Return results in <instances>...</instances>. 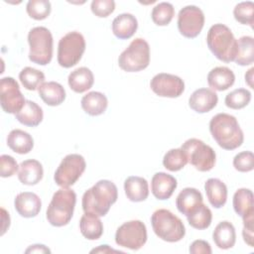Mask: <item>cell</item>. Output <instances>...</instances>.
Listing matches in <instances>:
<instances>
[{"mask_svg":"<svg viewBox=\"0 0 254 254\" xmlns=\"http://www.w3.org/2000/svg\"><path fill=\"white\" fill-rule=\"evenodd\" d=\"M118 198V190L114 183L108 180H100L88 189L82 195V209L96 215L105 216L111 205Z\"/></svg>","mask_w":254,"mask_h":254,"instance_id":"cell-1","label":"cell"},{"mask_svg":"<svg viewBox=\"0 0 254 254\" xmlns=\"http://www.w3.org/2000/svg\"><path fill=\"white\" fill-rule=\"evenodd\" d=\"M209 131L212 138L224 150H234L244 141L243 131L237 119L227 113H218L209 121Z\"/></svg>","mask_w":254,"mask_h":254,"instance_id":"cell-2","label":"cell"},{"mask_svg":"<svg viewBox=\"0 0 254 254\" xmlns=\"http://www.w3.org/2000/svg\"><path fill=\"white\" fill-rule=\"evenodd\" d=\"M206 44L213 56L221 62H234L237 54V40L224 24L212 25L206 35Z\"/></svg>","mask_w":254,"mask_h":254,"instance_id":"cell-3","label":"cell"},{"mask_svg":"<svg viewBox=\"0 0 254 254\" xmlns=\"http://www.w3.org/2000/svg\"><path fill=\"white\" fill-rule=\"evenodd\" d=\"M76 202V193L68 188L58 190L47 208L46 217L51 225L62 227L66 225L72 215Z\"/></svg>","mask_w":254,"mask_h":254,"instance_id":"cell-4","label":"cell"},{"mask_svg":"<svg viewBox=\"0 0 254 254\" xmlns=\"http://www.w3.org/2000/svg\"><path fill=\"white\" fill-rule=\"evenodd\" d=\"M151 224L155 234L167 242H178L186 234V228L181 218L169 209L155 210L151 216Z\"/></svg>","mask_w":254,"mask_h":254,"instance_id":"cell-5","label":"cell"},{"mask_svg":"<svg viewBox=\"0 0 254 254\" xmlns=\"http://www.w3.org/2000/svg\"><path fill=\"white\" fill-rule=\"evenodd\" d=\"M30 46L29 60L37 64L46 65L53 58V35L46 27H35L28 34Z\"/></svg>","mask_w":254,"mask_h":254,"instance_id":"cell-6","label":"cell"},{"mask_svg":"<svg viewBox=\"0 0 254 254\" xmlns=\"http://www.w3.org/2000/svg\"><path fill=\"white\" fill-rule=\"evenodd\" d=\"M150 64V47L146 40L136 38L118 58L119 67L127 72L145 69Z\"/></svg>","mask_w":254,"mask_h":254,"instance_id":"cell-7","label":"cell"},{"mask_svg":"<svg viewBox=\"0 0 254 254\" xmlns=\"http://www.w3.org/2000/svg\"><path fill=\"white\" fill-rule=\"evenodd\" d=\"M85 51V40L76 31L68 32L61 38L58 45V63L64 68L75 65Z\"/></svg>","mask_w":254,"mask_h":254,"instance_id":"cell-8","label":"cell"},{"mask_svg":"<svg viewBox=\"0 0 254 254\" xmlns=\"http://www.w3.org/2000/svg\"><path fill=\"white\" fill-rule=\"evenodd\" d=\"M181 149L185 152L188 163L199 172H208L215 165L216 155L214 150L199 139L190 138L187 140Z\"/></svg>","mask_w":254,"mask_h":254,"instance_id":"cell-9","label":"cell"},{"mask_svg":"<svg viewBox=\"0 0 254 254\" xmlns=\"http://www.w3.org/2000/svg\"><path fill=\"white\" fill-rule=\"evenodd\" d=\"M86 168L84 158L79 154L66 155L55 172L54 180L61 188H69L74 185Z\"/></svg>","mask_w":254,"mask_h":254,"instance_id":"cell-10","label":"cell"},{"mask_svg":"<svg viewBox=\"0 0 254 254\" xmlns=\"http://www.w3.org/2000/svg\"><path fill=\"white\" fill-rule=\"evenodd\" d=\"M147 241V228L141 220H130L120 225L115 233L117 245L131 250H139Z\"/></svg>","mask_w":254,"mask_h":254,"instance_id":"cell-11","label":"cell"},{"mask_svg":"<svg viewBox=\"0 0 254 254\" xmlns=\"http://www.w3.org/2000/svg\"><path fill=\"white\" fill-rule=\"evenodd\" d=\"M204 25V14L200 8L188 5L180 10L178 15V29L181 35L193 39L199 35Z\"/></svg>","mask_w":254,"mask_h":254,"instance_id":"cell-12","label":"cell"},{"mask_svg":"<svg viewBox=\"0 0 254 254\" xmlns=\"http://www.w3.org/2000/svg\"><path fill=\"white\" fill-rule=\"evenodd\" d=\"M26 99L16 79L10 76L1 78L0 103L3 111L9 114H16L23 108Z\"/></svg>","mask_w":254,"mask_h":254,"instance_id":"cell-13","label":"cell"},{"mask_svg":"<svg viewBox=\"0 0 254 254\" xmlns=\"http://www.w3.org/2000/svg\"><path fill=\"white\" fill-rule=\"evenodd\" d=\"M150 87L154 93L161 97L176 98L183 94L185 82L178 75L161 72L151 79Z\"/></svg>","mask_w":254,"mask_h":254,"instance_id":"cell-14","label":"cell"},{"mask_svg":"<svg viewBox=\"0 0 254 254\" xmlns=\"http://www.w3.org/2000/svg\"><path fill=\"white\" fill-rule=\"evenodd\" d=\"M14 206L16 211L26 218H32L39 214L42 201L38 194L32 191H23L16 195L14 199Z\"/></svg>","mask_w":254,"mask_h":254,"instance_id":"cell-15","label":"cell"},{"mask_svg":"<svg viewBox=\"0 0 254 254\" xmlns=\"http://www.w3.org/2000/svg\"><path fill=\"white\" fill-rule=\"evenodd\" d=\"M217 102V94L212 89L206 87L194 90L189 98L190 107L197 113L209 112L216 106Z\"/></svg>","mask_w":254,"mask_h":254,"instance_id":"cell-16","label":"cell"},{"mask_svg":"<svg viewBox=\"0 0 254 254\" xmlns=\"http://www.w3.org/2000/svg\"><path fill=\"white\" fill-rule=\"evenodd\" d=\"M177 180L164 172L156 173L151 181V191L153 195L160 200L168 199L177 189Z\"/></svg>","mask_w":254,"mask_h":254,"instance_id":"cell-17","label":"cell"},{"mask_svg":"<svg viewBox=\"0 0 254 254\" xmlns=\"http://www.w3.org/2000/svg\"><path fill=\"white\" fill-rule=\"evenodd\" d=\"M44 170L42 164L35 160L29 159L23 161L18 170L19 181L26 186H35L43 179Z\"/></svg>","mask_w":254,"mask_h":254,"instance_id":"cell-18","label":"cell"},{"mask_svg":"<svg viewBox=\"0 0 254 254\" xmlns=\"http://www.w3.org/2000/svg\"><path fill=\"white\" fill-rule=\"evenodd\" d=\"M138 21L130 13H122L112 21V32L120 40L130 39L137 31Z\"/></svg>","mask_w":254,"mask_h":254,"instance_id":"cell-19","label":"cell"},{"mask_svg":"<svg viewBox=\"0 0 254 254\" xmlns=\"http://www.w3.org/2000/svg\"><path fill=\"white\" fill-rule=\"evenodd\" d=\"M202 194L198 190L194 188H185L178 194L176 205L178 210L187 216L202 203Z\"/></svg>","mask_w":254,"mask_h":254,"instance_id":"cell-20","label":"cell"},{"mask_svg":"<svg viewBox=\"0 0 254 254\" xmlns=\"http://www.w3.org/2000/svg\"><path fill=\"white\" fill-rule=\"evenodd\" d=\"M124 190L129 200L140 202L148 197L149 185L146 179L138 176H131L124 182Z\"/></svg>","mask_w":254,"mask_h":254,"instance_id":"cell-21","label":"cell"},{"mask_svg":"<svg viewBox=\"0 0 254 254\" xmlns=\"http://www.w3.org/2000/svg\"><path fill=\"white\" fill-rule=\"evenodd\" d=\"M235 81L234 72L226 66H216L207 74L209 87L217 91H224L233 85Z\"/></svg>","mask_w":254,"mask_h":254,"instance_id":"cell-22","label":"cell"},{"mask_svg":"<svg viewBox=\"0 0 254 254\" xmlns=\"http://www.w3.org/2000/svg\"><path fill=\"white\" fill-rule=\"evenodd\" d=\"M204 190L209 203L215 207H222L227 200V187L219 179L210 178L204 183Z\"/></svg>","mask_w":254,"mask_h":254,"instance_id":"cell-23","label":"cell"},{"mask_svg":"<svg viewBox=\"0 0 254 254\" xmlns=\"http://www.w3.org/2000/svg\"><path fill=\"white\" fill-rule=\"evenodd\" d=\"M67 82L71 90L76 93H82L92 87L94 76L88 67L80 66L68 74Z\"/></svg>","mask_w":254,"mask_h":254,"instance_id":"cell-24","label":"cell"},{"mask_svg":"<svg viewBox=\"0 0 254 254\" xmlns=\"http://www.w3.org/2000/svg\"><path fill=\"white\" fill-rule=\"evenodd\" d=\"M38 93L42 100L50 106H58L65 99V90L64 86L56 81L42 83L38 88Z\"/></svg>","mask_w":254,"mask_h":254,"instance_id":"cell-25","label":"cell"},{"mask_svg":"<svg viewBox=\"0 0 254 254\" xmlns=\"http://www.w3.org/2000/svg\"><path fill=\"white\" fill-rule=\"evenodd\" d=\"M212 239L220 249H230L236 241V232L233 224L227 220L220 221L212 232Z\"/></svg>","mask_w":254,"mask_h":254,"instance_id":"cell-26","label":"cell"},{"mask_svg":"<svg viewBox=\"0 0 254 254\" xmlns=\"http://www.w3.org/2000/svg\"><path fill=\"white\" fill-rule=\"evenodd\" d=\"M83 111L90 116H98L105 112L108 100L107 97L99 91H90L83 95L80 101Z\"/></svg>","mask_w":254,"mask_h":254,"instance_id":"cell-27","label":"cell"},{"mask_svg":"<svg viewBox=\"0 0 254 254\" xmlns=\"http://www.w3.org/2000/svg\"><path fill=\"white\" fill-rule=\"evenodd\" d=\"M79 230L86 239L97 240L103 234V224L98 215L84 212L79 220Z\"/></svg>","mask_w":254,"mask_h":254,"instance_id":"cell-28","label":"cell"},{"mask_svg":"<svg viewBox=\"0 0 254 254\" xmlns=\"http://www.w3.org/2000/svg\"><path fill=\"white\" fill-rule=\"evenodd\" d=\"M8 147L17 154H28L34 147L33 137L26 131L14 129L7 136Z\"/></svg>","mask_w":254,"mask_h":254,"instance_id":"cell-29","label":"cell"},{"mask_svg":"<svg viewBox=\"0 0 254 254\" xmlns=\"http://www.w3.org/2000/svg\"><path fill=\"white\" fill-rule=\"evenodd\" d=\"M43 109L34 101L26 100L23 108L15 114V118L23 125L36 127L43 121Z\"/></svg>","mask_w":254,"mask_h":254,"instance_id":"cell-30","label":"cell"},{"mask_svg":"<svg viewBox=\"0 0 254 254\" xmlns=\"http://www.w3.org/2000/svg\"><path fill=\"white\" fill-rule=\"evenodd\" d=\"M234 211L241 217L254 213L253 192L251 190L242 188L235 191L232 200Z\"/></svg>","mask_w":254,"mask_h":254,"instance_id":"cell-31","label":"cell"},{"mask_svg":"<svg viewBox=\"0 0 254 254\" xmlns=\"http://www.w3.org/2000/svg\"><path fill=\"white\" fill-rule=\"evenodd\" d=\"M234 62L239 65H249L254 62V39L243 36L237 40V54Z\"/></svg>","mask_w":254,"mask_h":254,"instance_id":"cell-32","label":"cell"},{"mask_svg":"<svg viewBox=\"0 0 254 254\" xmlns=\"http://www.w3.org/2000/svg\"><path fill=\"white\" fill-rule=\"evenodd\" d=\"M187 219L192 228L202 230L206 229L211 224L212 213L207 205L202 202L192 212L187 215Z\"/></svg>","mask_w":254,"mask_h":254,"instance_id":"cell-33","label":"cell"},{"mask_svg":"<svg viewBox=\"0 0 254 254\" xmlns=\"http://www.w3.org/2000/svg\"><path fill=\"white\" fill-rule=\"evenodd\" d=\"M19 79L23 86L28 90H36L45 82V74L43 71L31 67H24L19 73Z\"/></svg>","mask_w":254,"mask_h":254,"instance_id":"cell-34","label":"cell"},{"mask_svg":"<svg viewBox=\"0 0 254 254\" xmlns=\"http://www.w3.org/2000/svg\"><path fill=\"white\" fill-rule=\"evenodd\" d=\"M175 16V8L169 2H161L157 4L151 13L153 22L158 26H167L171 23Z\"/></svg>","mask_w":254,"mask_h":254,"instance_id":"cell-35","label":"cell"},{"mask_svg":"<svg viewBox=\"0 0 254 254\" xmlns=\"http://www.w3.org/2000/svg\"><path fill=\"white\" fill-rule=\"evenodd\" d=\"M187 164L188 158L181 148L169 150L163 158L164 167L171 172H178L182 170Z\"/></svg>","mask_w":254,"mask_h":254,"instance_id":"cell-36","label":"cell"},{"mask_svg":"<svg viewBox=\"0 0 254 254\" xmlns=\"http://www.w3.org/2000/svg\"><path fill=\"white\" fill-rule=\"evenodd\" d=\"M251 92L245 88H237L229 92L224 99L225 105L231 109H242L249 104Z\"/></svg>","mask_w":254,"mask_h":254,"instance_id":"cell-37","label":"cell"},{"mask_svg":"<svg viewBox=\"0 0 254 254\" xmlns=\"http://www.w3.org/2000/svg\"><path fill=\"white\" fill-rule=\"evenodd\" d=\"M233 16L237 22L243 25H249L253 29L254 24V3L244 1L238 3L233 9Z\"/></svg>","mask_w":254,"mask_h":254,"instance_id":"cell-38","label":"cell"},{"mask_svg":"<svg viewBox=\"0 0 254 254\" xmlns=\"http://www.w3.org/2000/svg\"><path fill=\"white\" fill-rule=\"evenodd\" d=\"M52 10L51 2L48 0H30L26 5L28 15L35 20L46 19Z\"/></svg>","mask_w":254,"mask_h":254,"instance_id":"cell-39","label":"cell"},{"mask_svg":"<svg viewBox=\"0 0 254 254\" xmlns=\"http://www.w3.org/2000/svg\"><path fill=\"white\" fill-rule=\"evenodd\" d=\"M233 167L236 171L247 173L254 169V155L251 151H243L233 158Z\"/></svg>","mask_w":254,"mask_h":254,"instance_id":"cell-40","label":"cell"},{"mask_svg":"<svg viewBox=\"0 0 254 254\" xmlns=\"http://www.w3.org/2000/svg\"><path fill=\"white\" fill-rule=\"evenodd\" d=\"M91 12L99 17H108L115 10V2L113 0H93L90 4Z\"/></svg>","mask_w":254,"mask_h":254,"instance_id":"cell-41","label":"cell"},{"mask_svg":"<svg viewBox=\"0 0 254 254\" xmlns=\"http://www.w3.org/2000/svg\"><path fill=\"white\" fill-rule=\"evenodd\" d=\"M19 170V166L16 160L9 155L0 156V176L2 178H8L14 176Z\"/></svg>","mask_w":254,"mask_h":254,"instance_id":"cell-42","label":"cell"},{"mask_svg":"<svg viewBox=\"0 0 254 254\" xmlns=\"http://www.w3.org/2000/svg\"><path fill=\"white\" fill-rule=\"evenodd\" d=\"M189 251L190 254H211L212 250L210 247V244L201 239L194 240L189 248Z\"/></svg>","mask_w":254,"mask_h":254,"instance_id":"cell-43","label":"cell"},{"mask_svg":"<svg viewBox=\"0 0 254 254\" xmlns=\"http://www.w3.org/2000/svg\"><path fill=\"white\" fill-rule=\"evenodd\" d=\"M242 236H243L244 242L248 246L254 247V227L244 226L242 230Z\"/></svg>","mask_w":254,"mask_h":254,"instance_id":"cell-44","label":"cell"},{"mask_svg":"<svg viewBox=\"0 0 254 254\" xmlns=\"http://www.w3.org/2000/svg\"><path fill=\"white\" fill-rule=\"evenodd\" d=\"M26 253H51V250L43 244H34L26 249Z\"/></svg>","mask_w":254,"mask_h":254,"instance_id":"cell-45","label":"cell"},{"mask_svg":"<svg viewBox=\"0 0 254 254\" xmlns=\"http://www.w3.org/2000/svg\"><path fill=\"white\" fill-rule=\"evenodd\" d=\"M90 253H123V251L120 250H115L113 248H110L108 245L104 244V245H100L97 248H94L90 251Z\"/></svg>","mask_w":254,"mask_h":254,"instance_id":"cell-46","label":"cell"},{"mask_svg":"<svg viewBox=\"0 0 254 254\" xmlns=\"http://www.w3.org/2000/svg\"><path fill=\"white\" fill-rule=\"evenodd\" d=\"M1 212H2V231H1V235H3L10 226V216H9V213L3 207L1 208Z\"/></svg>","mask_w":254,"mask_h":254,"instance_id":"cell-47","label":"cell"},{"mask_svg":"<svg viewBox=\"0 0 254 254\" xmlns=\"http://www.w3.org/2000/svg\"><path fill=\"white\" fill-rule=\"evenodd\" d=\"M253 71H254V67H251L249 70H247V72L245 73V82L251 87H253Z\"/></svg>","mask_w":254,"mask_h":254,"instance_id":"cell-48","label":"cell"}]
</instances>
